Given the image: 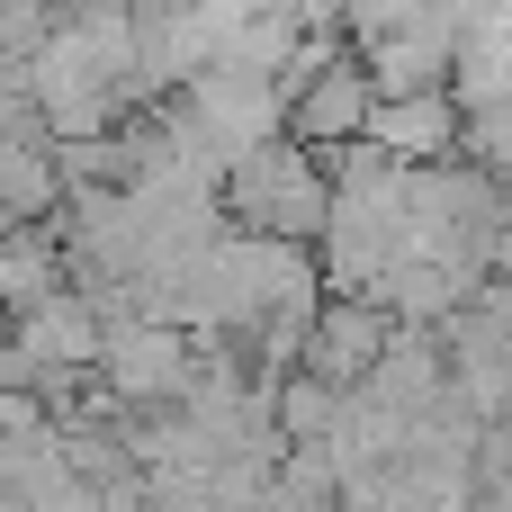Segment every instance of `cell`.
<instances>
[{"label": "cell", "instance_id": "6da1fadb", "mask_svg": "<svg viewBox=\"0 0 512 512\" xmlns=\"http://www.w3.org/2000/svg\"><path fill=\"white\" fill-rule=\"evenodd\" d=\"M405 225H414V162L387 144H351L333 153V216H324V279L342 297H378L387 270L405 261Z\"/></svg>", "mask_w": 512, "mask_h": 512}, {"label": "cell", "instance_id": "7a4b0ae2", "mask_svg": "<svg viewBox=\"0 0 512 512\" xmlns=\"http://www.w3.org/2000/svg\"><path fill=\"white\" fill-rule=\"evenodd\" d=\"M171 108V126H180V144L225 180L243 153H261L270 135H288V90H279V72H243V63H207L189 90H171L162 99Z\"/></svg>", "mask_w": 512, "mask_h": 512}, {"label": "cell", "instance_id": "3957f363", "mask_svg": "<svg viewBox=\"0 0 512 512\" xmlns=\"http://www.w3.org/2000/svg\"><path fill=\"white\" fill-rule=\"evenodd\" d=\"M225 207H234V225L324 243V216H333V153H315V144H297V135H270L261 153H243V162L225 171Z\"/></svg>", "mask_w": 512, "mask_h": 512}, {"label": "cell", "instance_id": "277c9868", "mask_svg": "<svg viewBox=\"0 0 512 512\" xmlns=\"http://www.w3.org/2000/svg\"><path fill=\"white\" fill-rule=\"evenodd\" d=\"M99 378H108V387H117L135 414H153V405H180V396H189V378H198V333H189V324H171V315L117 306V315H108Z\"/></svg>", "mask_w": 512, "mask_h": 512}, {"label": "cell", "instance_id": "5b68a950", "mask_svg": "<svg viewBox=\"0 0 512 512\" xmlns=\"http://www.w3.org/2000/svg\"><path fill=\"white\" fill-rule=\"evenodd\" d=\"M378 72L360 63V45L342 54V63H324L297 99H288V135L297 144H315V153H351V144H369V117H378Z\"/></svg>", "mask_w": 512, "mask_h": 512}, {"label": "cell", "instance_id": "8992f818", "mask_svg": "<svg viewBox=\"0 0 512 512\" xmlns=\"http://www.w3.org/2000/svg\"><path fill=\"white\" fill-rule=\"evenodd\" d=\"M369 144H387L405 162H450V153H468V99L450 81L441 90H387L369 117Z\"/></svg>", "mask_w": 512, "mask_h": 512}, {"label": "cell", "instance_id": "52a82bcc", "mask_svg": "<svg viewBox=\"0 0 512 512\" xmlns=\"http://www.w3.org/2000/svg\"><path fill=\"white\" fill-rule=\"evenodd\" d=\"M396 306L387 297H342L333 288V306L315 315V342H306V369H324V378H342V387H360L378 360H387V342H396Z\"/></svg>", "mask_w": 512, "mask_h": 512}, {"label": "cell", "instance_id": "ba28073f", "mask_svg": "<svg viewBox=\"0 0 512 512\" xmlns=\"http://www.w3.org/2000/svg\"><path fill=\"white\" fill-rule=\"evenodd\" d=\"M54 288H72V243L54 225H9V252H0V306L27 315L45 306Z\"/></svg>", "mask_w": 512, "mask_h": 512}]
</instances>
